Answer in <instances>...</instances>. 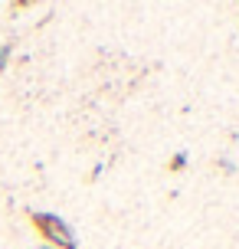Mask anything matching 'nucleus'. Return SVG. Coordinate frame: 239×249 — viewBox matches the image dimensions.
<instances>
[{
	"mask_svg": "<svg viewBox=\"0 0 239 249\" xmlns=\"http://www.w3.org/2000/svg\"><path fill=\"white\" fill-rule=\"evenodd\" d=\"M30 220L36 226L39 233L46 236V243L56 249H79V236L76 230L66 223L63 216H56V213H43V210H33L30 213Z\"/></svg>",
	"mask_w": 239,
	"mask_h": 249,
	"instance_id": "1",
	"label": "nucleus"
},
{
	"mask_svg": "<svg viewBox=\"0 0 239 249\" xmlns=\"http://www.w3.org/2000/svg\"><path fill=\"white\" fill-rule=\"evenodd\" d=\"M187 161H190V154H187V151H177L174 158H171V164H167V167H171V171L177 174V171H184V167H187Z\"/></svg>",
	"mask_w": 239,
	"mask_h": 249,
	"instance_id": "2",
	"label": "nucleus"
},
{
	"mask_svg": "<svg viewBox=\"0 0 239 249\" xmlns=\"http://www.w3.org/2000/svg\"><path fill=\"white\" fill-rule=\"evenodd\" d=\"M10 53H13V43H0V72L7 69V59H10Z\"/></svg>",
	"mask_w": 239,
	"mask_h": 249,
	"instance_id": "3",
	"label": "nucleus"
},
{
	"mask_svg": "<svg viewBox=\"0 0 239 249\" xmlns=\"http://www.w3.org/2000/svg\"><path fill=\"white\" fill-rule=\"evenodd\" d=\"M216 167H220V171H226V174H236V164L229 161V158H216Z\"/></svg>",
	"mask_w": 239,
	"mask_h": 249,
	"instance_id": "4",
	"label": "nucleus"
},
{
	"mask_svg": "<svg viewBox=\"0 0 239 249\" xmlns=\"http://www.w3.org/2000/svg\"><path fill=\"white\" fill-rule=\"evenodd\" d=\"M43 249H56V246H43Z\"/></svg>",
	"mask_w": 239,
	"mask_h": 249,
	"instance_id": "5",
	"label": "nucleus"
}]
</instances>
